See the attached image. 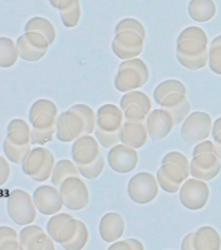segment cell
<instances>
[{
	"label": "cell",
	"instance_id": "836d02e7",
	"mask_svg": "<svg viewBox=\"0 0 221 250\" xmlns=\"http://www.w3.org/2000/svg\"><path fill=\"white\" fill-rule=\"evenodd\" d=\"M70 218H72V215L64 214V212L51 215V219H48V222H47V233L50 234L55 242H59L60 230H61L64 223Z\"/></svg>",
	"mask_w": 221,
	"mask_h": 250
},
{
	"label": "cell",
	"instance_id": "8d00e7d4",
	"mask_svg": "<svg viewBox=\"0 0 221 250\" xmlns=\"http://www.w3.org/2000/svg\"><path fill=\"white\" fill-rule=\"evenodd\" d=\"M42 232H44V230L42 229V227L34 226V224L23 226V228L19 233L21 250H27V246L30 245V242L34 240L35 236H38V234L42 233Z\"/></svg>",
	"mask_w": 221,
	"mask_h": 250
},
{
	"label": "cell",
	"instance_id": "ab89813d",
	"mask_svg": "<svg viewBox=\"0 0 221 250\" xmlns=\"http://www.w3.org/2000/svg\"><path fill=\"white\" fill-rule=\"evenodd\" d=\"M124 30H133V31H137L138 34H141L146 39V29L142 23L136 19H124L121 20L120 22L117 23L116 27H115V34L116 33H120V31H124Z\"/></svg>",
	"mask_w": 221,
	"mask_h": 250
},
{
	"label": "cell",
	"instance_id": "f6af8a7d",
	"mask_svg": "<svg viewBox=\"0 0 221 250\" xmlns=\"http://www.w3.org/2000/svg\"><path fill=\"white\" fill-rule=\"evenodd\" d=\"M30 136L31 133L23 132V130H9L7 132V138L11 142L16 145H20V146H26V145L30 144Z\"/></svg>",
	"mask_w": 221,
	"mask_h": 250
},
{
	"label": "cell",
	"instance_id": "30bf717a",
	"mask_svg": "<svg viewBox=\"0 0 221 250\" xmlns=\"http://www.w3.org/2000/svg\"><path fill=\"white\" fill-rule=\"evenodd\" d=\"M16 47L20 58L27 62H35L44 58L50 43L43 34L38 31H25L16 41Z\"/></svg>",
	"mask_w": 221,
	"mask_h": 250
},
{
	"label": "cell",
	"instance_id": "e575fe53",
	"mask_svg": "<svg viewBox=\"0 0 221 250\" xmlns=\"http://www.w3.org/2000/svg\"><path fill=\"white\" fill-rule=\"evenodd\" d=\"M42 112H50L59 116L58 107L54 102L50 101V99H38L31 104L30 111H29V121H31L38 113Z\"/></svg>",
	"mask_w": 221,
	"mask_h": 250
},
{
	"label": "cell",
	"instance_id": "f35d334b",
	"mask_svg": "<svg viewBox=\"0 0 221 250\" xmlns=\"http://www.w3.org/2000/svg\"><path fill=\"white\" fill-rule=\"evenodd\" d=\"M27 250H55V241L46 232L39 233L27 246Z\"/></svg>",
	"mask_w": 221,
	"mask_h": 250
},
{
	"label": "cell",
	"instance_id": "d590c367",
	"mask_svg": "<svg viewBox=\"0 0 221 250\" xmlns=\"http://www.w3.org/2000/svg\"><path fill=\"white\" fill-rule=\"evenodd\" d=\"M56 120L58 116L54 113L50 112H42L38 113L37 116L31 121H29L31 125V128L40 129V130H47V129L56 128Z\"/></svg>",
	"mask_w": 221,
	"mask_h": 250
},
{
	"label": "cell",
	"instance_id": "cb8c5ba5",
	"mask_svg": "<svg viewBox=\"0 0 221 250\" xmlns=\"http://www.w3.org/2000/svg\"><path fill=\"white\" fill-rule=\"evenodd\" d=\"M62 25L65 27H76L81 20L80 0H59L58 8Z\"/></svg>",
	"mask_w": 221,
	"mask_h": 250
},
{
	"label": "cell",
	"instance_id": "83f0119b",
	"mask_svg": "<svg viewBox=\"0 0 221 250\" xmlns=\"http://www.w3.org/2000/svg\"><path fill=\"white\" fill-rule=\"evenodd\" d=\"M140 105L141 108H143V111L146 113L151 112V101L150 98L147 97V94H144L143 91H140V90H133V91H129V93H125L122 95L120 101V108L124 111L129 107V105Z\"/></svg>",
	"mask_w": 221,
	"mask_h": 250
},
{
	"label": "cell",
	"instance_id": "44dd1931",
	"mask_svg": "<svg viewBox=\"0 0 221 250\" xmlns=\"http://www.w3.org/2000/svg\"><path fill=\"white\" fill-rule=\"evenodd\" d=\"M147 126L141 121H124L121 132V144H125L134 148L143 147L147 142Z\"/></svg>",
	"mask_w": 221,
	"mask_h": 250
},
{
	"label": "cell",
	"instance_id": "603a6c76",
	"mask_svg": "<svg viewBox=\"0 0 221 250\" xmlns=\"http://www.w3.org/2000/svg\"><path fill=\"white\" fill-rule=\"evenodd\" d=\"M187 12L195 22H207L216 15V5L214 0H190Z\"/></svg>",
	"mask_w": 221,
	"mask_h": 250
},
{
	"label": "cell",
	"instance_id": "ee69618b",
	"mask_svg": "<svg viewBox=\"0 0 221 250\" xmlns=\"http://www.w3.org/2000/svg\"><path fill=\"white\" fill-rule=\"evenodd\" d=\"M121 249V250H143V244L137 240V238H128V240H121V241H115L109 246V250Z\"/></svg>",
	"mask_w": 221,
	"mask_h": 250
},
{
	"label": "cell",
	"instance_id": "bcb514c9",
	"mask_svg": "<svg viewBox=\"0 0 221 250\" xmlns=\"http://www.w3.org/2000/svg\"><path fill=\"white\" fill-rule=\"evenodd\" d=\"M9 241H20V236L12 227L1 226L0 227V246Z\"/></svg>",
	"mask_w": 221,
	"mask_h": 250
},
{
	"label": "cell",
	"instance_id": "1f68e13d",
	"mask_svg": "<svg viewBox=\"0 0 221 250\" xmlns=\"http://www.w3.org/2000/svg\"><path fill=\"white\" fill-rule=\"evenodd\" d=\"M77 168L82 177L87 180H95L101 175V172L104 169V158L100 154L94 162L89 164H80V166H77Z\"/></svg>",
	"mask_w": 221,
	"mask_h": 250
},
{
	"label": "cell",
	"instance_id": "8fae6325",
	"mask_svg": "<svg viewBox=\"0 0 221 250\" xmlns=\"http://www.w3.org/2000/svg\"><path fill=\"white\" fill-rule=\"evenodd\" d=\"M89 134L86 128L85 120L80 113L73 109H68L65 112L60 113L56 120V138L60 142L68 144L77 140L78 137Z\"/></svg>",
	"mask_w": 221,
	"mask_h": 250
},
{
	"label": "cell",
	"instance_id": "6da1fadb",
	"mask_svg": "<svg viewBox=\"0 0 221 250\" xmlns=\"http://www.w3.org/2000/svg\"><path fill=\"white\" fill-rule=\"evenodd\" d=\"M208 38L203 29L189 26L180 33L176 56L181 65L190 70L202 69L208 64Z\"/></svg>",
	"mask_w": 221,
	"mask_h": 250
},
{
	"label": "cell",
	"instance_id": "ac0fdd59",
	"mask_svg": "<svg viewBox=\"0 0 221 250\" xmlns=\"http://www.w3.org/2000/svg\"><path fill=\"white\" fill-rule=\"evenodd\" d=\"M100 155L99 142L97 137L91 134H83L73 141L72 146V158L77 166L80 164H89Z\"/></svg>",
	"mask_w": 221,
	"mask_h": 250
},
{
	"label": "cell",
	"instance_id": "e0dca14e",
	"mask_svg": "<svg viewBox=\"0 0 221 250\" xmlns=\"http://www.w3.org/2000/svg\"><path fill=\"white\" fill-rule=\"evenodd\" d=\"M156 179H158L159 187L164 191L173 194L180 191L187 177L180 166L173 162H165V163H161V167L158 169Z\"/></svg>",
	"mask_w": 221,
	"mask_h": 250
},
{
	"label": "cell",
	"instance_id": "f546056e",
	"mask_svg": "<svg viewBox=\"0 0 221 250\" xmlns=\"http://www.w3.org/2000/svg\"><path fill=\"white\" fill-rule=\"evenodd\" d=\"M31 145H26V146H20L8 140L7 137L3 141V151L4 155L9 162L15 164H21L27 156V154L30 152Z\"/></svg>",
	"mask_w": 221,
	"mask_h": 250
},
{
	"label": "cell",
	"instance_id": "d4e9b609",
	"mask_svg": "<svg viewBox=\"0 0 221 250\" xmlns=\"http://www.w3.org/2000/svg\"><path fill=\"white\" fill-rule=\"evenodd\" d=\"M72 176H81L76 163L68 159L59 160V162L55 163L54 169H52L51 183H52L54 187L60 188V185H61L68 177H72Z\"/></svg>",
	"mask_w": 221,
	"mask_h": 250
},
{
	"label": "cell",
	"instance_id": "7c38bea8",
	"mask_svg": "<svg viewBox=\"0 0 221 250\" xmlns=\"http://www.w3.org/2000/svg\"><path fill=\"white\" fill-rule=\"evenodd\" d=\"M144 46V38L137 31L124 30L115 34L112 41V51L121 60L138 58Z\"/></svg>",
	"mask_w": 221,
	"mask_h": 250
},
{
	"label": "cell",
	"instance_id": "d6a6232c",
	"mask_svg": "<svg viewBox=\"0 0 221 250\" xmlns=\"http://www.w3.org/2000/svg\"><path fill=\"white\" fill-rule=\"evenodd\" d=\"M208 65L215 74L221 76V35H218L210 43Z\"/></svg>",
	"mask_w": 221,
	"mask_h": 250
},
{
	"label": "cell",
	"instance_id": "11a10c76",
	"mask_svg": "<svg viewBox=\"0 0 221 250\" xmlns=\"http://www.w3.org/2000/svg\"><path fill=\"white\" fill-rule=\"evenodd\" d=\"M0 158H1V156H0Z\"/></svg>",
	"mask_w": 221,
	"mask_h": 250
},
{
	"label": "cell",
	"instance_id": "ffe728a7",
	"mask_svg": "<svg viewBox=\"0 0 221 250\" xmlns=\"http://www.w3.org/2000/svg\"><path fill=\"white\" fill-rule=\"evenodd\" d=\"M160 107L167 109L168 112L171 113L175 121V125H181L185 121L189 115H190L191 104L189 99H187L186 94L183 93H173L168 95L163 102Z\"/></svg>",
	"mask_w": 221,
	"mask_h": 250
},
{
	"label": "cell",
	"instance_id": "5bb4252c",
	"mask_svg": "<svg viewBox=\"0 0 221 250\" xmlns=\"http://www.w3.org/2000/svg\"><path fill=\"white\" fill-rule=\"evenodd\" d=\"M220 171L221 162L216 152L198 154L190 160V176L195 179L210 181L218 177Z\"/></svg>",
	"mask_w": 221,
	"mask_h": 250
},
{
	"label": "cell",
	"instance_id": "4fadbf2b",
	"mask_svg": "<svg viewBox=\"0 0 221 250\" xmlns=\"http://www.w3.org/2000/svg\"><path fill=\"white\" fill-rule=\"evenodd\" d=\"M108 166L117 173H129L134 171V168L138 164L140 155L137 152V148L130 147L125 144H117L111 147L108 155Z\"/></svg>",
	"mask_w": 221,
	"mask_h": 250
},
{
	"label": "cell",
	"instance_id": "816d5d0a",
	"mask_svg": "<svg viewBox=\"0 0 221 250\" xmlns=\"http://www.w3.org/2000/svg\"><path fill=\"white\" fill-rule=\"evenodd\" d=\"M214 137V144H215V148H216V154H218L219 159L221 162V132L215 133L212 134Z\"/></svg>",
	"mask_w": 221,
	"mask_h": 250
},
{
	"label": "cell",
	"instance_id": "c3c4849f",
	"mask_svg": "<svg viewBox=\"0 0 221 250\" xmlns=\"http://www.w3.org/2000/svg\"><path fill=\"white\" fill-rule=\"evenodd\" d=\"M9 160L7 158H0V187L4 185L9 180L11 176V167H9Z\"/></svg>",
	"mask_w": 221,
	"mask_h": 250
},
{
	"label": "cell",
	"instance_id": "484cf974",
	"mask_svg": "<svg viewBox=\"0 0 221 250\" xmlns=\"http://www.w3.org/2000/svg\"><path fill=\"white\" fill-rule=\"evenodd\" d=\"M20 55L13 39L0 37V68H11L17 62Z\"/></svg>",
	"mask_w": 221,
	"mask_h": 250
},
{
	"label": "cell",
	"instance_id": "74e56055",
	"mask_svg": "<svg viewBox=\"0 0 221 250\" xmlns=\"http://www.w3.org/2000/svg\"><path fill=\"white\" fill-rule=\"evenodd\" d=\"M56 134V128L47 129V130H40V129L31 128L30 144L34 146H43L54 140V136Z\"/></svg>",
	"mask_w": 221,
	"mask_h": 250
},
{
	"label": "cell",
	"instance_id": "3957f363",
	"mask_svg": "<svg viewBox=\"0 0 221 250\" xmlns=\"http://www.w3.org/2000/svg\"><path fill=\"white\" fill-rule=\"evenodd\" d=\"M148 77L150 72L142 59L122 60L115 77V87L120 93H129L144 86V83H147Z\"/></svg>",
	"mask_w": 221,
	"mask_h": 250
},
{
	"label": "cell",
	"instance_id": "9a60e30c",
	"mask_svg": "<svg viewBox=\"0 0 221 250\" xmlns=\"http://www.w3.org/2000/svg\"><path fill=\"white\" fill-rule=\"evenodd\" d=\"M33 199H34L37 210L43 215H55L60 212V210L64 206L61 195L59 188L51 187V185H42L38 187L33 193Z\"/></svg>",
	"mask_w": 221,
	"mask_h": 250
},
{
	"label": "cell",
	"instance_id": "4316f807",
	"mask_svg": "<svg viewBox=\"0 0 221 250\" xmlns=\"http://www.w3.org/2000/svg\"><path fill=\"white\" fill-rule=\"evenodd\" d=\"M25 31H38L43 34L47 38L48 43L54 44L55 39H56V30H55L54 25L51 21H48L44 17H33L25 23Z\"/></svg>",
	"mask_w": 221,
	"mask_h": 250
},
{
	"label": "cell",
	"instance_id": "f5cc1de1",
	"mask_svg": "<svg viewBox=\"0 0 221 250\" xmlns=\"http://www.w3.org/2000/svg\"><path fill=\"white\" fill-rule=\"evenodd\" d=\"M218 132H221V117H219L218 120L214 123V125H212V133H211V136Z\"/></svg>",
	"mask_w": 221,
	"mask_h": 250
},
{
	"label": "cell",
	"instance_id": "7a4b0ae2",
	"mask_svg": "<svg viewBox=\"0 0 221 250\" xmlns=\"http://www.w3.org/2000/svg\"><path fill=\"white\" fill-rule=\"evenodd\" d=\"M124 120V111L116 104L108 103L98 109L95 137L100 146L111 148L120 144Z\"/></svg>",
	"mask_w": 221,
	"mask_h": 250
},
{
	"label": "cell",
	"instance_id": "f907efd6",
	"mask_svg": "<svg viewBox=\"0 0 221 250\" xmlns=\"http://www.w3.org/2000/svg\"><path fill=\"white\" fill-rule=\"evenodd\" d=\"M181 249L182 250H194V232L186 234L182 240L181 244Z\"/></svg>",
	"mask_w": 221,
	"mask_h": 250
},
{
	"label": "cell",
	"instance_id": "277c9868",
	"mask_svg": "<svg viewBox=\"0 0 221 250\" xmlns=\"http://www.w3.org/2000/svg\"><path fill=\"white\" fill-rule=\"evenodd\" d=\"M54 166V154L48 148L42 147V146L31 148L25 160L21 163L23 173L38 183H43V181L51 179Z\"/></svg>",
	"mask_w": 221,
	"mask_h": 250
},
{
	"label": "cell",
	"instance_id": "52a82bcc",
	"mask_svg": "<svg viewBox=\"0 0 221 250\" xmlns=\"http://www.w3.org/2000/svg\"><path fill=\"white\" fill-rule=\"evenodd\" d=\"M212 119L207 112L190 113L181 124V138L187 145H197L207 140L212 133Z\"/></svg>",
	"mask_w": 221,
	"mask_h": 250
},
{
	"label": "cell",
	"instance_id": "b9f144b4",
	"mask_svg": "<svg viewBox=\"0 0 221 250\" xmlns=\"http://www.w3.org/2000/svg\"><path fill=\"white\" fill-rule=\"evenodd\" d=\"M77 226L78 219H74L73 216L64 223V226H62L61 230H60V234H59V244L60 245H64L65 242H68L70 238L73 237L76 230H77Z\"/></svg>",
	"mask_w": 221,
	"mask_h": 250
},
{
	"label": "cell",
	"instance_id": "9c48e42d",
	"mask_svg": "<svg viewBox=\"0 0 221 250\" xmlns=\"http://www.w3.org/2000/svg\"><path fill=\"white\" fill-rule=\"evenodd\" d=\"M206 183L195 177L185 180L179 194L180 202L185 208L197 211L206 206L210 199V188Z\"/></svg>",
	"mask_w": 221,
	"mask_h": 250
},
{
	"label": "cell",
	"instance_id": "2e32d148",
	"mask_svg": "<svg viewBox=\"0 0 221 250\" xmlns=\"http://www.w3.org/2000/svg\"><path fill=\"white\" fill-rule=\"evenodd\" d=\"M146 126H147L148 136L151 137V140L161 141L169 136V133L175 126V121L167 109H154L147 115Z\"/></svg>",
	"mask_w": 221,
	"mask_h": 250
},
{
	"label": "cell",
	"instance_id": "8992f818",
	"mask_svg": "<svg viewBox=\"0 0 221 250\" xmlns=\"http://www.w3.org/2000/svg\"><path fill=\"white\" fill-rule=\"evenodd\" d=\"M159 188L156 176L151 175L150 172H138L130 177L126 191L129 198L134 203L147 205L158 197Z\"/></svg>",
	"mask_w": 221,
	"mask_h": 250
},
{
	"label": "cell",
	"instance_id": "4dcf8cb0",
	"mask_svg": "<svg viewBox=\"0 0 221 250\" xmlns=\"http://www.w3.org/2000/svg\"><path fill=\"white\" fill-rule=\"evenodd\" d=\"M87 241H89V229H87L85 223L78 220L77 230H76L74 236L61 246L65 250H81L85 248Z\"/></svg>",
	"mask_w": 221,
	"mask_h": 250
},
{
	"label": "cell",
	"instance_id": "ba28073f",
	"mask_svg": "<svg viewBox=\"0 0 221 250\" xmlns=\"http://www.w3.org/2000/svg\"><path fill=\"white\" fill-rule=\"evenodd\" d=\"M62 203L72 211L83 210L89 206L90 193L85 181L80 176H72L64 181L59 188Z\"/></svg>",
	"mask_w": 221,
	"mask_h": 250
},
{
	"label": "cell",
	"instance_id": "7402d4cb",
	"mask_svg": "<svg viewBox=\"0 0 221 250\" xmlns=\"http://www.w3.org/2000/svg\"><path fill=\"white\" fill-rule=\"evenodd\" d=\"M221 237L214 227H201L194 232V250H219Z\"/></svg>",
	"mask_w": 221,
	"mask_h": 250
},
{
	"label": "cell",
	"instance_id": "d6986e66",
	"mask_svg": "<svg viewBox=\"0 0 221 250\" xmlns=\"http://www.w3.org/2000/svg\"><path fill=\"white\" fill-rule=\"evenodd\" d=\"M125 230L124 218L119 212H107L99 222V234L104 242L119 241Z\"/></svg>",
	"mask_w": 221,
	"mask_h": 250
},
{
	"label": "cell",
	"instance_id": "681fc988",
	"mask_svg": "<svg viewBox=\"0 0 221 250\" xmlns=\"http://www.w3.org/2000/svg\"><path fill=\"white\" fill-rule=\"evenodd\" d=\"M9 130H23V132L31 133L30 125L22 119H13L7 126V132H9Z\"/></svg>",
	"mask_w": 221,
	"mask_h": 250
},
{
	"label": "cell",
	"instance_id": "5b68a950",
	"mask_svg": "<svg viewBox=\"0 0 221 250\" xmlns=\"http://www.w3.org/2000/svg\"><path fill=\"white\" fill-rule=\"evenodd\" d=\"M37 207L34 199L27 191L22 189H13L7 198V212L13 223L17 226H27L37 218Z\"/></svg>",
	"mask_w": 221,
	"mask_h": 250
},
{
	"label": "cell",
	"instance_id": "db71d44e",
	"mask_svg": "<svg viewBox=\"0 0 221 250\" xmlns=\"http://www.w3.org/2000/svg\"><path fill=\"white\" fill-rule=\"evenodd\" d=\"M48 1H50V4H51V5H52V7L55 8V9H56V8H58L59 0H48Z\"/></svg>",
	"mask_w": 221,
	"mask_h": 250
},
{
	"label": "cell",
	"instance_id": "7dc6e473",
	"mask_svg": "<svg viewBox=\"0 0 221 250\" xmlns=\"http://www.w3.org/2000/svg\"><path fill=\"white\" fill-rule=\"evenodd\" d=\"M203 152H216V148H215V144L212 141L204 140L202 142L197 144V146L193 150V156L198 155V154H203Z\"/></svg>",
	"mask_w": 221,
	"mask_h": 250
},
{
	"label": "cell",
	"instance_id": "f1b7e54d",
	"mask_svg": "<svg viewBox=\"0 0 221 250\" xmlns=\"http://www.w3.org/2000/svg\"><path fill=\"white\" fill-rule=\"evenodd\" d=\"M173 93H183L186 94V87L182 82L179 80H167V81L160 82L154 90V99L158 104H161V102Z\"/></svg>",
	"mask_w": 221,
	"mask_h": 250
},
{
	"label": "cell",
	"instance_id": "60d3db41",
	"mask_svg": "<svg viewBox=\"0 0 221 250\" xmlns=\"http://www.w3.org/2000/svg\"><path fill=\"white\" fill-rule=\"evenodd\" d=\"M165 162H173V163H176L177 166H180V167L182 168V171L185 172L186 177H189V175H190V163H189V159L183 155L182 152H168V154H165V155L163 156V159H161V163H165Z\"/></svg>",
	"mask_w": 221,
	"mask_h": 250
},
{
	"label": "cell",
	"instance_id": "7bdbcfd3",
	"mask_svg": "<svg viewBox=\"0 0 221 250\" xmlns=\"http://www.w3.org/2000/svg\"><path fill=\"white\" fill-rule=\"evenodd\" d=\"M124 119L126 121H141L146 123L147 113L144 112L143 108H141L140 105H129L128 108L124 109Z\"/></svg>",
	"mask_w": 221,
	"mask_h": 250
}]
</instances>
